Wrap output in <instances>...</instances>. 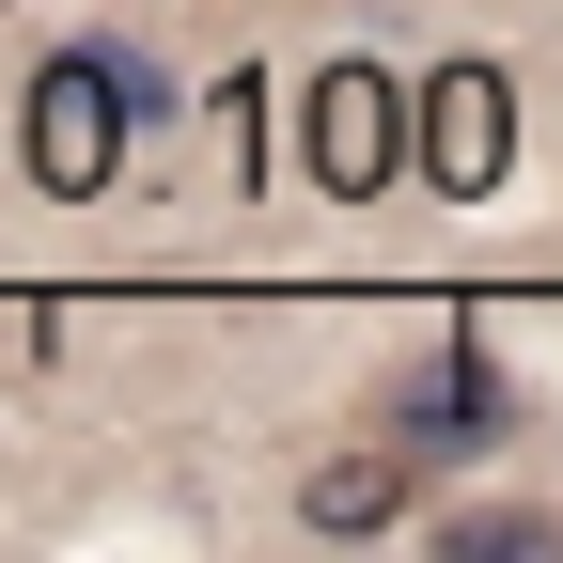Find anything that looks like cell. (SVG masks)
I'll return each instance as SVG.
<instances>
[{
	"mask_svg": "<svg viewBox=\"0 0 563 563\" xmlns=\"http://www.w3.org/2000/svg\"><path fill=\"white\" fill-rule=\"evenodd\" d=\"M173 110V79H157V63H141V47H47L32 63V95H16V157H32V188H63V203H79V188H110L125 173V125H157Z\"/></svg>",
	"mask_w": 563,
	"mask_h": 563,
	"instance_id": "obj_1",
	"label": "cell"
},
{
	"mask_svg": "<svg viewBox=\"0 0 563 563\" xmlns=\"http://www.w3.org/2000/svg\"><path fill=\"white\" fill-rule=\"evenodd\" d=\"M298 157H313L329 203H376V188L422 157V95L391 79V63H329V79L298 95Z\"/></svg>",
	"mask_w": 563,
	"mask_h": 563,
	"instance_id": "obj_2",
	"label": "cell"
},
{
	"mask_svg": "<svg viewBox=\"0 0 563 563\" xmlns=\"http://www.w3.org/2000/svg\"><path fill=\"white\" fill-rule=\"evenodd\" d=\"M376 439H407L422 470H439V454H485V439H501V376H485V344H439L422 376H391Z\"/></svg>",
	"mask_w": 563,
	"mask_h": 563,
	"instance_id": "obj_3",
	"label": "cell"
},
{
	"mask_svg": "<svg viewBox=\"0 0 563 563\" xmlns=\"http://www.w3.org/2000/svg\"><path fill=\"white\" fill-rule=\"evenodd\" d=\"M501 63H439V79H422V173H439V188H485V173H501Z\"/></svg>",
	"mask_w": 563,
	"mask_h": 563,
	"instance_id": "obj_4",
	"label": "cell"
},
{
	"mask_svg": "<svg viewBox=\"0 0 563 563\" xmlns=\"http://www.w3.org/2000/svg\"><path fill=\"white\" fill-rule=\"evenodd\" d=\"M407 439H361V454H329L313 470V532H391V501H407Z\"/></svg>",
	"mask_w": 563,
	"mask_h": 563,
	"instance_id": "obj_5",
	"label": "cell"
},
{
	"mask_svg": "<svg viewBox=\"0 0 563 563\" xmlns=\"http://www.w3.org/2000/svg\"><path fill=\"white\" fill-rule=\"evenodd\" d=\"M422 548H439V563H563V517L548 501H470V517H439Z\"/></svg>",
	"mask_w": 563,
	"mask_h": 563,
	"instance_id": "obj_6",
	"label": "cell"
}]
</instances>
